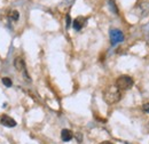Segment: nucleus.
I'll return each instance as SVG.
<instances>
[{
    "instance_id": "obj_4",
    "label": "nucleus",
    "mask_w": 149,
    "mask_h": 144,
    "mask_svg": "<svg viewBox=\"0 0 149 144\" xmlns=\"http://www.w3.org/2000/svg\"><path fill=\"white\" fill-rule=\"evenodd\" d=\"M0 123H1V125H3L5 127H8V128H13V127L16 126V121L7 114H2L0 117Z\"/></svg>"
},
{
    "instance_id": "obj_10",
    "label": "nucleus",
    "mask_w": 149,
    "mask_h": 144,
    "mask_svg": "<svg viewBox=\"0 0 149 144\" xmlns=\"http://www.w3.org/2000/svg\"><path fill=\"white\" fill-rule=\"evenodd\" d=\"M109 5H110V8L113 13H118V9L116 8V5H115V1L113 0H109Z\"/></svg>"
},
{
    "instance_id": "obj_5",
    "label": "nucleus",
    "mask_w": 149,
    "mask_h": 144,
    "mask_svg": "<svg viewBox=\"0 0 149 144\" xmlns=\"http://www.w3.org/2000/svg\"><path fill=\"white\" fill-rule=\"evenodd\" d=\"M14 65H15V68H16L19 72H23V73L25 74V77L29 79V75H28V72H26V68H25V63H24V61H23L21 57H16V58H15Z\"/></svg>"
},
{
    "instance_id": "obj_13",
    "label": "nucleus",
    "mask_w": 149,
    "mask_h": 144,
    "mask_svg": "<svg viewBox=\"0 0 149 144\" xmlns=\"http://www.w3.org/2000/svg\"><path fill=\"white\" fill-rule=\"evenodd\" d=\"M101 144H112L111 142H109V141H104V142H102Z\"/></svg>"
},
{
    "instance_id": "obj_9",
    "label": "nucleus",
    "mask_w": 149,
    "mask_h": 144,
    "mask_svg": "<svg viewBox=\"0 0 149 144\" xmlns=\"http://www.w3.org/2000/svg\"><path fill=\"white\" fill-rule=\"evenodd\" d=\"M1 80H2V84H3L6 87H10V86L13 85V82H12V80H10L9 78H2Z\"/></svg>"
},
{
    "instance_id": "obj_7",
    "label": "nucleus",
    "mask_w": 149,
    "mask_h": 144,
    "mask_svg": "<svg viewBox=\"0 0 149 144\" xmlns=\"http://www.w3.org/2000/svg\"><path fill=\"white\" fill-rule=\"evenodd\" d=\"M72 137H74V134H72L71 130H69V129H62V132H61V138H62V141L69 142V141L72 140Z\"/></svg>"
},
{
    "instance_id": "obj_11",
    "label": "nucleus",
    "mask_w": 149,
    "mask_h": 144,
    "mask_svg": "<svg viewBox=\"0 0 149 144\" xmlns=\"http://www.w3.org/2000/svg\"><path fill=\"white\" fill-rule=\"evenodd\" d=\"M143 111L145 112H147V113H149V103H146V104H143Z\"/></svg>"
},
{
    "instance_id": "obj_8",
    "label": "nucleus",
    "mask_w": 149,
    "mask_h": 144,
    "mask_svg": "<svg viewBox=\"0 0 149 144\" xmlns=\"http://www.w3.org/2000/svg\"><path fill=\"white\" fill-rule=\"evenodd\" d=\"M9 18L12 19V21H19V13L17 10H13V12H10V14H9Z\"/></svg>"
},
{
    "instance_id": "obj_12",
    "label": "nucleus",
    "mask_w": 149,
    "mask_h": 144,
    "mask_svg": "<svg viewBox=\"0 0 149 144\" xmlns=\"http://www.w3.org/2000/svg\"><path fill=\"white\" fill-rule=\"evenodd\" d=\"M70 26V16L68 15V17H67V28H69Z\"/></svg>"
},
{
    "instance_id": "obj_2",
    "label": "nucleus",
    "mask_w": 149,
    "mask_h": 144,
    "mask_svg": "<svg viewBox=\"0 0 149 144\" xmlns=\"http://www.w3.org/2000/svg\"><path fill=\"white\" fill-rule=\"evenodd\" d=\"M119 90H129L133 86V79L130 75H120L117 80H116V85H115Z\"/></svg>"
},
{
    "instance_id": "obj_3",
    "label": "nucleus",
    "mask_w": 149,
    "mask_h": 144,
    "mask_svg": "<svg viewBox=\"0 0 149 144\" xmlns=\"http://www.w3.org/2000/svg\"><path fill=\"white\" fill-rule=\"evenodd\" d=\"M110 40H111L112 45L118 44V42H122L124 40L123 32L120 30H118V29H111L110 30Z\"/></svg>"
},
{
    "instance_id": "obj_6",
    "label": "nucleus",
    "mask_w": 149,
    "mask_h": 144,
    "mask_svg": "<svg viewBox=\"0 0 149 144\" xmlns=\"http://www.w3.org/2000/svg\"><path fill=\"white\" fill-rule=\"evenodd\" d=\"M86 22H87L86 17H84V16H78V17L74 21V23H72V28H74L76 31H79V30H81V29L85 26Z\"/></svg>"
},
{
    "instance_id": "obj_1",
    "label": "nucleus",
    "mask_w": 149,
    "mask_h": 144,
    "mask_svg": "<svg viewBox=\"0 0 149 144\" xmlns=\"http://www.w3.org/2000/svg\"><path fill=\"white\" fill-rule=\"evenodd\" d=\"M122 98V93L116 86H109L103 90V100L107 104H116Z\"/></svg>"
}]
</instances>
